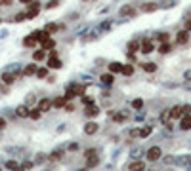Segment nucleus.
<instances>
[{
	"label": "nucleus",
	"mask_w": 191,
	"mask_h": 171,
	"mask_svg": "<svg viewBox=\"0 0 191 171\" xmlns=\"http://www.w3.org/2000/svg\"><path fill=\"white\" fill-rule=\"evenodd\" d=\"M58 6H59V4H58V0H52V2H48V4H46V8H48V10H54V8H58Z\"/></svg>",
	"instance_id": "a19ab883"
},
{
	"label": "nucleus",
	"mask_w": 191,
	"mask_h": 171,
	"mask_svg": "<svg viewBox=\"0 0 191 171\" xmlns=\"http://www.w3.org/2000/svg\"><path fill=\"white\" fill-rule=\"evenodd\" d=\"M40 114H42V112H40V108L37 107V108L29 110V118H31V120H38V118H40Z\"/></svg>",
	"instance_id": "bb28decb"
},
{
	"label": "nucleus",
	"mask_w": 191,
	"mask_h": 171,
	"mask_svg": "<svg viewBox=\"0 0 191 171\" xmlns=\"http://www.w3.org/2000/svg\"><path fill=\"white\" fill-rule=\"evenodd\" d=\"M168 51H170V44H168V42H161V46H159V53H168Z\"/></svg>",
	"instance_id": "7c9ffc66"
},
{
	"label": "nucleus",
	"mask_w": 191,
	"mask_h": 171,
	"mask_svg": "<svg viewBox=\"0 0 191 171\" xmlns=\"http://www.w3.org/2000/svg\"><path fill=\"white\" fill-rule=\"evenodd\" d=\"M128 169L130 171H145V162H132Z\"/></svg>",
	"instance_id": "aec40b11"
},
{
	"label": "nucleus",
	"mask_w": 191,
	"mask_h": 171,
	"mask_svg": "<svg viewBox=\"0 0 191 171\" xmlns=\"http://www.w3.org/2000/svg\"><path fill=\"white\" fill-rule=\"evenodd\" d=\"M48 68H61L59 57H48Z\"/></svg>",
	"instance_id": "a211bd4d"
},
{
	"label": "nucleus",
	"mask_w": 191,
	"mask_h": 171,
	"mask_svg": "<svg viewBox=\"0 0 191 171\" xmlns=\"http://www.w3.org/2000/svg\"><path fill=\"white\" fill-rule=\"evenodd\" d=\"M65 103H67V99H65V97H58V99H54V101H52V107L61 108V107H65Z\"/></svg>",
	"instance_id": "b1692460"
},
{
	"label": "nucleus",
	"mask_w": 191,
	"mask_h": 171,
	"mask_svg": "<svg viewBox=\"0 0 191 171\" xmlns=\"http://www.w3.org/2000/svg\"><path fill=\"white\" fill-rule=\"evenodd\" d=\"M15 78H17L15 72H4V74H2V82L8 84V86H12V84L15 82Z\"/></svg>",
	"instance_id": "f8f14e48"
},
{
	"label": "nucleus",
	"mask_w": 191,
	"mask_h": 171,
	"mask_svg": "<svg viewBox=\"0 0 191 171\" xmlns=\"http://www.w3.org/2000/svg\"><path fill=\"white\" fill-rule=\"evenodd\" d=\"M99 82H102V84H105V86H111V84H113L115 82V76L113 74H102V78H99Z\"/></svg>",
	"instance_id": "6ab92c4d"
},
{
	"label": "nucleus",
	"mask_w": 191,
	"mask_h": 171,
	"mask_svg": "<svg viewBox=\"0 0 191 171\" xmlns=\"http://www.w3.org/2000/svg\"><path fill=\"white\" fill-rule=\"evenodd\" d=\"M122 74H124V76H132L134 74V67L132 65H122Z\"/></svg>",
	"instance_id": "c756f323"
},
{
	"label": "nucleus",
	"mask_w": 191,
	"mask_h": 171,
	"mask_svg": "<svg viewBox=\"0 0 191 171\" xmlns=\"http://www.w3.org/2000/svg\"><path fill=\"white\" fill-rule=\"evenodd\" d=\"M44 31L52 34V32H55V31H58V25H55V23H48V25L44 27Z\"/></svg>",
	"instance_id": "f704fd0d"
},
{
	"label": "nucleus",
	"mask_w": 191,
	"mask_h": 171,
	"mask_svg": "<svg viewBox=\"0 0 191 171\" xmlns=\"http://www.w3.org/2000/svg\"><path fill=\"white\" fill-rule=\"evenodd\" d=\"M170 114H172V120L182 118V116H184V108H182V105H176V107H172V108H170Z\"/></svg>",
	"instance_id": "4468645a"
},
{
	"label": "nucleus",
	"mask_w": 191,
	"mask_h": 171,
	"mask_svg": "<svg viewBox=\"0 0 191 171\" xmlns=\"http://www.w3.org/2000/svg\"><path fill=\"white\" fill-rule=\"evenodd\" d=\"M153 50H155V46H153V42H151V40H143V42H141V48H140V51H141V53L147 55V53H153Z\"/></svg>",
	"instance_id": "423d86ee"
},
{
	"label": "nucleus",
	"mask_w": 191,
	"mask_h": 171,
	"mask_svg": "<svg viewBox=\"0 0 191 171\" xmlns=\"http://www.w3.org/2000/svg\"><path fill=\"white\" fill-rule=\"evenodd\" d=\"M37 71H38V67H37L35 63L25 65V68H23V76H35V74H37Z\"/></svg>",
	"instance_id": "1a4fd4ad"
},
{
	"label": "nucleus",
	"mask_w": 191,
	"mask_h": 171,
	"mask_svg": "<svg viewBox=\"0 0 191 171\" xmlns=\"http://www.w3.org/2000/svg\"><path fill=\"white\" fill-rule=\"evenodd\" d=\"M84 114H86V118H96L98 114H99V108H98V107H94V105H86Z\"/></svg>",
	"instance_id": "6e6552de"
},
{
	"label": "nucleus",
	"mask_w": 191,
	"mask_h": 171,
	"mask_svg": "<svg viewBox=\"0 0 191 171\" xmlns=\"http://www.w3.org/2000/svg\"><path fill=\"white\" fill-rule=\"evenodd\" d=\"M40 46H42V50H54V48H55V40L48 36V38L40 40Z\"/></svg>",
	"instance_id": "ddd939ff"
},
{
	"label": "nucleus",
	"mask_w": 191,
	"mask_h": 171,
	"mask_svg": "<svg viewBox=\"0 0 191 171\" xmlns=\"http://www.w3.org/2000/svg\"><path fill=\"white\" fill-rule=\"evenodd\" d=\"M38 108H40V112H48V110L52 108V101H50L48 97H42V99L38 101Z\"/></svg>",
	"instance_id": "0eeeda50"
},
{
	"label": "nucleus",
	"mask_w": 191,
	"mask_h": 171,
	"mask_svg": "<svg viewBox=\"0 0 191 171\" xmlns=\"http://www.w3.org/2000/svg\"><path fill=\"white\" fill-rule=\"evenodd\" d=\"M141 67H143L145 72H155V71H157V65H155V63H143Z\"/></svg>",
	"instance_id": "c85d7f7f"
},
{
	"label": "nucleus",
	"mask_w": 191,
	"mask_h": 171,
	"mask_svg": "<svg viewBox=\"0 0 191 171\" xmlns=\"http://www.w3.org/2000/svg\"><path fill=\"white\" fill-rule=\"evenodd\" d=\"M31 34H33V36H35V38H37L38 42H40V40H44V38H48V36H50V32H46V31H44V29H42V31H35V32H31Z\"/></svg>",
	"instance_id": "412c9836"
},
{
	"label": "nucleus",
	"mask_w": 191,
	"mask_h": 171,
	"mask_svg": "<svg viewBox=\"0 0 191 171\" xmlns=\"http://www.w3.org/2000/svg\"><path fill=\"white\" fill-rule=\"evenodd\" d=\"M119 15L120 17H128V15H136V10H134L130 4H124L120 10H119Z\"/></svg>",
	"instance_id": "39448f33"
},
{
	"label": "nucleus",
	"mask_w": 191,
	"mask_h": 171,
	"mask_svg": "<svg viewBox=\"0 0 191 171\" xmlns=\"http://www.w3.org/2000/svg\"><path fill=\"white\" fill-rule=\"evenodd\" d=\"M37 42H38V40L33 36V34H29V36H25V38H23V46H25V48H35Z\"/></svg>",
	"instance_id": "dca6fc26"
},
{
	"label": "nucleus",
	"mask_w": 191,
	"mask_h": 171,
	"mask_svg": "<svg viewBox=\"0 0 191 171\" xmlns=\"http://www.w3.org/2000/svg\"><path fill=\"white\" fill-rule=\"evenodd\" d=\"M44 160H46V156H44V154H38V156H37V162H44Z\"/></svg>",
	"instance_id": "09e8293b"
},
{
	"label": "nucleus",
	"mask_w": 191,
	"mask_h": 171,
	"mask_svg": "<svg viewBox=\"0 0 191 171\" xmlns=\"http://www.w3.org/2000/svg\"><path fill=\"white\" fill-rule=\"evenodd\" d=\"M98 164H99V158H98V154H96V156H92V158H88L86 167H96Z\"/></svg>",
	"instance_id": "cd10ccee"
},
{
	"label": "nucleus",
	"mask_w": 191,
	"mask_h": 171,
	"mask_svg": "<svg viewBox=\"0 0 191 171\" xmlns=\"http://www.w3.org/2000/svg\"><path fill=\"white\" fill-rule=\"evenodd\" d=\"M182 108H184V116H185V114H189V112H191V105H184Z\"/></svg>",
	"instance_id": "a18cd8bd"
},
{
	"label": "nucleus",
	"mask_w": 191,
	"mask_h": 171,
	"mask_svg": "<svg viewBox=\"0 0 191 171\" xmlns=\"http://www.w3.org/2000/svg\"><path fill=\"white\" fill-rule=\"evenodd\" d=\"M67 112H73L75 110V105H73V103H65V107H63Z\"/></svg>",
	"instance_id": "79ce46f5"
},
{
	"label": "nucleus",
	"mask_w": 191,
	"mask_h": 171,
	"mask_svg": "<svg viewBox=\"0 0 191 171\" xmlns=\"http://www.w3.org/2000/svg\"><path fill=\"white\" fill-rule=\"evenodd\" d=\"M27 19V15H25V11H21V14H17L15 17H14V21H17V23H21V21H25Z\"/></svg>",
	"instance_id": "58836bf2"
},
{
	"label": "nucleus",
	"mask_w": 191,
	"mask_h": 171,
	"mask_svg": "<svg viewBox=\"0 0 191 171\" xmlns=\"http://www.w3.org/2000/svg\"><path fill=\"white\" fill-rule=\"evenodd\" d=\"M141 48V44L138 42V40H132V42H128V51L130 53H134V51H138Z\"/></svg>",
	"instance_id": "5701e85b"
},
{
	"label": "nucleus",
	"mask_w": 191,
	"mask_h": 171,
	"mask_svg": "<svg viewBox=\"0 0 191 171\" xmlns=\"http://www.w3.org/2000/svg\"><path fill=\"white\" fill-rule=\"evenodd\" d=\"M184 29L191 32V19H187V21H185V25H184Z\"/></svg>",
	"instance_id": "49530a36"
},
{
	"label": "nucleus",
	"mask_w": 191,
	"mask_h": 171,
	"mask_svg": "<svg viewBox=\"0 0 191 171\" xmlns=\"http://www.w3.org/2000/svg\"><path fill=\"white\" fill-rule=\"evenodd\" d=\"M0 6H2V4H0Z\"/></svg>",
	"instance_id": "5fc2aeb1"
},
{
	"label": "nucleus",
	"mask_w": 191,
	"mask_h": 171,
	"mask_svg": "<svg viewBox=\"0 0 191 171\" xmlns=\"http://www.w3.org/2000/svg\"><path fill=\"white\" fill-rule=\"evenodd\" d=\"M14 171H25V167H23V165H21V167H15Z\"/></svg>",
	"instance_id": "603ef678"
},
{
	"label": "nucleus",
	"mask_w": 191,
	"mask_h": 171,
	"mask_svg": "<svg viewBox=\"0 0 191 171\" xmlns=\"http://www.w3.org/2000/svg\"><path fill=\"white\" fill-rule=\"evenodd\" d=\"M157 10H159V4H155V2H147L141 6V11H145V14H151V11H157Z\"/></svg>",
	"instance_id": "f3484780"
},
{
	"label": "nucleus",
	"mask_w": 191,
	"mask_h": 171,
	"mask_svg": "<svg viewBox=\"0 0 191 171\" xmlns=\"http://www.w3.org/2000/svg\"><path fill=\"white\" fill-rule=\"evenodd\" d=\"M180 129L182 131H189L191 129V114H185V116L180 118Z\"/></svg>",
	"instance_id": "7ed1b4c3"
},
{
	"label": "nucleus",
	"mask_w": 191,
	"mask_h": 171,
	"mask_svg": "<svg viewBox=\"0 0 191 171\" xmlns=\"http://www.w3.org/2000/svg\"><path fill=\"white\" fill-rule=\"evenodd\" d=\"M141 107H143V101H141V99H134V101H132V108L140 110Z\"/></svg>",
	"instance_id": "e433bc0d"
},
{
	"label": "nucleus",
	"mask_w": 191,
	"mask_h": 171,
	"mask_svg": "<svg viewBox=\"0 0 191 171\" xmlns=\"http://www.w3.org/2000/svg\"><path fill=\"white\" fill-rule=\"evenodd\" d=\"M189 42V31H180L178 34H176V44H180V46H182V44H187Z\"/></svg>",
	"instance_id": "20e7f679"
},
{
	"label": "nucleus",
	"mask_w": 191,
	"mask_h": 171,
	"mask_svg": "<svg viewBox=\"0 0 191 171\" xmlns=\"http://www.w3.org/2000/svg\"><path fill=\"white\" fill-rule=\"evenodd\" d=\"M170 120H172L170 110H168V108H166V110H163V112H161V122H163V124H168Z\"/></svg>",
	"instance_id": "393cba45"
},
{
	"label": "nucleus",
	"mask_w": 191,
	"mask_h": 171,
	"mask_svg": "<svg viewBox=\"0 0 191 171\" xmlns=\"http://www.w3.org/2000/svg\"><path fill=\"white\" fill-rule=\"evenodd\" d=\"M151 131H153L151 125H145V128H141V129L138 131V137H149V135H151Z\"/></svg>",
	"instance_id": "a878e982"
},
{
	"label": "nucleus",
	"mask_w": 191,
	"mask_h": 171,
	"mask_svg": "<svg viewBox=\"0 0 191 171\" xmlns=\"http://www.w3.org/2000/svg\"><path fill=\"white\" fill-rule=\"evenodd\" d=\"M145 158L149 160V162H157L159 158H163V150L159 146H151L147 152H145Z\"/></svg>",
	"instance_id": "f257e3e1"
},
{
	"label": "nucleus",
	"mask_w": 191,
	"mask_h": 171,
	"mask_svg": "<svg viewBox=\"0 0 191 171\" xmlns=\"http://www.w3.org/2000/svg\"><path fill=\"white\" fill-rule=\"evenodd\" d=\"M63 97H65L67 101H71L73 97H76V93H75V91H73L71 88H67V91H65V95H63Z\"/></svg>",
	"instance_id": "c9c22d12"
},
{
	"label": "nucleus",
	"mask_w": 191,
	"mask_h": 171,
	"mask_svg": "<svg viewBox=\"0 0 191 171\" xmlns=\"http://www.w3.org/2000/svg\"><path fill=\"white\" fill-rule=\"evenodd\" d=\"M6 167H8V169H15V167H17V162H14V160H10V162L6 164Z\"/></svg>",
	"instance_id": "c03bdc74"
},
{
	"label": "nucleus",
	"mask_w": 191,
	"mask_h": 171,
	"mask_svg": "<svg viewBox=\"0 0 191 171\" xmlns=\"http://www.w3.org/2000/svg\"><path fill=\"white\" fill-rule=\"evenodd\" d=\"M38 11H40V2H38V0H33L29 10L25 11V15H27V19H33V17L38 15Z\"/></svg>",
	"instance_id": "f03ea898"
},
{
	"label": "nucleus",
	"mask_w": 191,
	"mask_h": 171,
	"mask_svg": "<svg viewBox=\"0 0 191 171\" xmlns=\"http://www.w3.org/2000/svg\"><path fill=\"white\" fill-rule=\"evenodd\" d=\"M82 103H84V107H86V105H94V99L88 97V95H82Z\"/></svg>",
	"instance_id": "ea45409f"
},
{
	"label": "nucleus",
	"mask_w": 191,
	"mask_h": 171,
	"mask_svg": "<svg viewBox=\"0 0 191 171\" xmlns=\"http://www.w3.org/2000/svg\"><path fill=\"white\" fill-rule=\"evenodd\" d=\"M69 88H71V86H69ZM71 89L75 91L76 95H84V86H80V84H76V86H73Z\"/></svg>",
	"instance_id": "72a5a7b5"
},
{
	"label": "nucleus",
	"mask_w": 191,
	"mask_h": 171,
	"mask_svg": "<svg viewBox=\"0 0 191 171\" xmlns=\"http://www.w3.org/2000/svg\"><path fill=\"white\" fill-rule=\"evenodd\" d=\"M96 154H98V152L94 150V148H90V150H86V152H84V156H86V158H92V156H96Z\"/></svg>",
	"instance_id": "37998d69"
},
{
	"label": "nucleus",
	"mask_w": 191,
	"mask_h": 171,
	"mask_svg": "<svg viewBox=\"0 0 191 171\" xmlns=\"http://www.w3.org/2000/svg\"><path fill=\"white\" fill-rule=\"evenodd\" d=\"M35 76H38V78H46V76H48V68H38Z\"/></svg>",
	"instance_id": "4c0bfd02"
},
{
	"label": "nucleus",
	"mask_w": 191,
	"mask_h": 171,
	"mask_svg": "<svg viewBox=\"0 0 191 171\" xmlns=\"http://www.w3.org/2000/svg\"><path fill=\"white\" fill-rule=\"evenodd\" d=\"M23 167H25V169H31V167H33V162H25Z\"/></svg>",
	"instance_id": "3c124183"
},
{
	"label": "nucleus",
	"mask_w": 191,
	"mask_h": 171,
	"mask_svg": "<svg viewBox=\"0 0 191 171\" xmlns=\"http://www.w3.org/2000/svg\"><path fill=\"white\" fill-rule=\"evenodd\" d=\"M0 4L2 6H12V0H0Z\"/></svg>",
	"instance_id": "de8ad7c7"
},
{
	"label": "nucleus",
	"mask_w": 191,
	"mask_h": 171,
	"mask_svg": "<svg viewBox=\"0 0 191 171\" xmlns=\"http://www.w3.org/2000/svg\"><path fill=\"white\" fill-rule=\"evenodd\" d=\"M168 38H170L168 32H157V40L159 42H168Z\"/></svg>",
	"instance_id": "473e14b6"
},
{
	"label": "nucleus",
	"mask_w": 191,
	"mask_h": 171,
	"mask_svg": "<svg viewBox=\"0 0 191 171\" xmlns=\"http://www.w3.org/2000/svg\"><path fill=\"white\" fill-rule=\"evenodd\" d=\"M21 2H23V4H31V2H33V0H21Z\"/></svg>",
	"instance_id": "864d4df0"
},
{
	"label": "nucleus",
	"mask_w": 191,
	"mask_h": 171,
	"mask_svg": "<svg viewBox=\"0 0 191 171\" xmlns=\"http://www.w3.org/2000/svg\"><path fill=\"white\" fill-rule=\"evenodd\" d=\"M109 72H111V74H119V72H122V63H119V61H111V63H109Z\"/></svg>",
	"instance_id": "9b49d317"
},
{
	"label": "nucleus",
	"mask_w": 191,
	"mask_h": 171,
	"mask_svg": "<svg viewBox=\"0 0 191 171\" xmlns=\"http://www.w3.org/2000/svg\"><path fill=\"white\" fill-rule=\"evenodd\" d=\"M98 128H99V125H98L96 122H86V125H84V133H86V135H94V133L98 131Z\"/></svg>",
	"instance_id": "9d476101"
},
{
	"label": "nucleus",
	"mask_w": 191,
	"mask_h": 171,
	"mask_svg": "<svg viewBox=\"0 0 191 171\" xmlns=\"http://www.w3.org/2000/svg\"><path fill=\"white\" fill-rule=\"evenodd\" d=\"M33 59H35V63L37 61H44L46 59V50H37L35 53H33Z\"/></svg>",
	"instance_id": "4be33fe9"
},
{
	"label": "nucleus",
	"mask_w": 191,
	"mask_h": 171,
	"mask_svg": "<svg viewBox=\"0 0 191 171\" xmlns=\"http://www.w3.org/2000/svg\"><path fill=\"white\" fill-rule=\"evenodd\" d=\"M29 110H31V108H29L27 105H19V107L15 108V114H17L19 118H27V116H29Z\"/></svg>",
	"instance_id": "2eb2a0df"
},
{
	"label": "nucleus",
	"mask_w": 191,
	"mask_h": 171,
	"mask_svg": "<svg viewBox=\"0 0 191 171\" xmlns=\"http://www.w3.org/2000/svg\"><path fill=\"white\" fill-rule=\"evenodd\" d=\"M4 128H6V120L0 118V129H4Z\"/></svg>",
	"instance_id": "8fccbe9b"
},
{
	"label": "nucleus",
	"mask_w": 191,
	"mask_h": 171,
	"mask_svg": "<svg viewBox=\"0 0 191 171\" xmlns=\"http://www.w3.org/2000/svg\"><path fill=\"white\" fill-rule=\"evenodd\" d=\"M61 156H63L61 150H54V152L50 154V160H52V162H58V160H61Z\"/></svg>",
	"instance_id": "2f4dec72"
}]
</instances>
